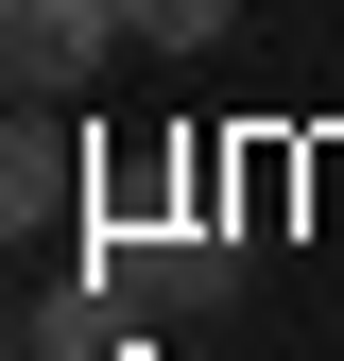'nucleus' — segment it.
<instances>
[{"label":"nucleus","mask_w":344,"mask_h":361,"mask_svg":"<svg viewBox=\"0 0 344 361\" xmlns=\"http://www.w3.org/2000/svg\"><path fill=\"white\" fill-rule=\"evenodd\" d=\"M224 18H241V0H121V35H155V52H207Z\"/></svg>","instance_id":"f03ea898"},{"label":"nucleus","mask_w":344,"mask_h":361,"mask_svg":"<svg viewBox=\"0 0 344 361\" xmlns=\"http://www.w3.org/2000/svg\"><path fill=\"white\" fill-rule=\"evenodd\" d=\"M121 52V0H0V86H86Z\"/></svg>","instance_id":"f257e3e1"}]
</instances>
